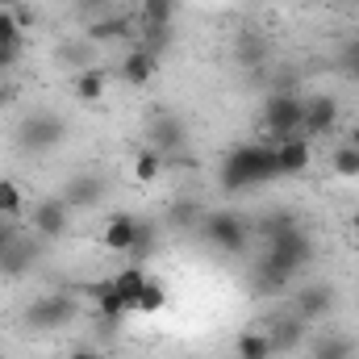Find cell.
Segmentation results:
<instances>
[{
  "mask_svg": "<svg viewBox=\"0 0 359 359\" xmlns=\"http://www.w3.org/2000/svg\"><path fill=\"white\" fill-rule=\"evenodd\" d=\"M163 305H168V292H163V284L155 280V276H147V284H142V292H138V301H134V313H163Z\"/></svg>",
  "mask_w": 359,
  "mask_h": 359,
  "instance_id": "e0dca14e",
  "label": "cell"
},
{
  "mask_svg": "<svg viewBox=\"0 0 359 359\" xmlns=\"http://www.w3.org/2000/svg\"><path fill=\"white\" fill-rule=\"evenodd\" d=\"M271 147H276V168H280V176H301V172L309 168V159H313V147H309V138H301V134L280 138V142H271Z\"/></svg>",
  "mask_w": 359,
  "mask_h": 359,
  "instance_id": "9c48e42d",
  "label": "cell"
},
{
  "mask_svg": "<svg viewBox=\"0 0 359 359\" xmlns=\"http://www.w3.org/2000/svg\"><path fill=\"white\" fill-rule=\"evenodd\" d=\"M96 196H100V188H96L92 180H76V184H72V192H67L63 201H67V205H92Z\"/></svg>",
  "mask_w": 359,
  "mask_h": 359,
  "instance_id": "484cf974",
  "label": "cell"
},
{
  "mask_svg": "<svg viewBox=\"0 0 359 359\" xmlns=\"http://www.w3.org/2000/svg\"><path fill=\"white\" fill-rule=\"evenodd\" d=\"M8 247H13V230H8V226H4V222H0V255H4V251H8Z\"/></svg>",
  "mask_w": 359,
  "mask_h": 359,
  "instance_id": "f546056e",
  "label": "cell"
},
{
  "mask_svg": "<svg viewBox=\"0 0 359 359\" xmlns=\"http://www.w3.org/2000/svg\"><path fill=\"white\" fill-rule=\"evenodd\" d=\"M0 92H4V72H0Z\"/></svg>",
  "mask_w": 359,
  "mask_h": 359,
  "instance_id": "836d02e7",
  "label": "cell"
},
{
  "mask_svg": "<svg viewBox=\"0 0 359 359\" xmlns=\"http://www.w3.org/2000/svg\"><path fill=\"white\" fill-rule=\"evenodd\" d=\"M104 88H109V72H100V67H80L76 72V84H72V92H76V100H100L104 96Z\"/></svg>",
  "mask_w": 359,
  "mask_h": 359,
  "instance_id": "9a60e30c",
  "label": "cell"
},
{
  "mask_svg": "<svg viewBox=\"0 0 359 359\" xmlns=\"http://www.w3.org/2000/svg\"><path fill=\"white\" fill-rule=\"evenodd\" d=\"M155 72H159V55H151V50H142V46H130V50H126V59H121V80H126V84L142 88V84L155 80Z\"/></svg>",
  "mask_w": 359,
  "mask_h": 359,
  "instance_id": "30bf717a",
  "label": "cell"
},
{
  "mask_svg": "<svg viewBox=\"0 0 359 359\" xmlns=\"http://www.w3.org/2000/svg\"><path fill=\"white\" fill-rule=\"evenodd\" d=\"M351 355H355V347L347 339H322V343H313V359H351Z\"/></svg>",
  "mask_w": 359,
  "mask_h": 359,
  "instance_id": "d4e9b609",
  "label": "cell"
},
{
  "mask_svg": "<svg viewBox=\"0 0 359 359\" xmlns=\"http://www.w3.org/2000/svg\"><path fill=\"white\" fill-rule=\"evenodd\" d=\"M276 355V347H271L268 330H247V334H238V359H271Z\"/></svg>",
  "mask_w": 359,
  "mask_h": 359,
  "instance_id": "ac0fdd59",
  "label": "cell"
},
{
  "mask_svg": "<svg viewBox=\"0 0 359 359\" xmlns=\"http://www.w3.org/2000/svg\"><path fill=\"white\" fill-rule=\"evenodd\" d=\"M88 292H92V301H96V313H100L104 322H121L126 313H134V309H130V301L113 288V276H109V280H100V284H92Z\"/></svg>",
  "mask_w": 359,
  "mask_h": 359,
  "instance_id": "5bb4252c",
  "label": "cell"
},
{
  "mask_svg": "<svg viewBox=\"0 0 359 359\" xmlns=\"http://www.w3.org/2000/svg\"><path fill=\"white\" fill-rule=\"evenodd\" d=\"M104 4H113V0H84V8H104Z\"/></svg>",
  "mask_w": 359,
  "mask_h": 359,
  "instance_id": "1f68e13d",
  "label": "cell"
},
{
  "mask_svg": "<svg viewBox=\"0 0 359 359\" xmlns=\"http://www.w3.org/2000/svg\"><path fill=\"white\" fill-rule=\"evenodd\" d=\"M76 4H84V0H76Z\"/></svg>",
  "mask_w": 359,
  "mask_h": 359,
  "instance_id": "d590c367",
  "label": "cell"
},
{
  "mask_svg": "<svg viewBox=\"0 0 359 359\" xmlns=\"http://www.w3.org/2000/svg\"><path fill=\"white\" fill-rule=\"evenodd\" d=\"M76 313H80V305H76L72 292H50V297H42V301L29 305V318L25 322L38 326V330H55V326H67Z\"/></svg>",
  "mask_w": 359,
  "mask_h": 359,
  "instance_id": "277c9868",
  "label": "cell"
},
{
  "mask_svg": "<svg viewBox=\"0 0 359 359\" xmlns=\"http://www.w3.org/2000/svg\"><path fill=\"white\" fill-rule=\"evenodd\" d=\"M347 142H351V147H359V126L351 130V134H347Z\"/></svg>",
  "mask_w": 359,
  "mask_h": 359,
  "instance_id": "d6a6232c",
  "label": "cell"
},
{
  "mask_svg": "<svg viewBox=\"0 0 359 359\" xmlns=\"http://www.w3.org/2000/svg\"><path fill=\"white\" fill-rule=\"evenodd\" d=\"M130 34V21L126 17H104V21H96L88 29L92 42H113V38H126Z\"/></svg>",
  "mask_w": 359,
  "mask_h": 359,
  "instance_id": "cb8c5ba5",
  "label": "cell"
},
{
  "mask_svg": "<svg viewBox=\"0 0 359 359\" xmlns=\"http://www.w3.org/2000/svg\"><path fill=\"white\" fill-rule=\"evenodd\" d=\"M271 180H280L276 147H271V142H247V147H234V151L222 159V188H226V192H243V188L271 184Z\"/></svg>",
  "mask_w": 359,
  "mask_h": 359,
  "instance_id": "6da1fadb",
  "label": "cell"
},
{
  "mask_svg": "<svg viewBox=\"0 0 359 359\" xmlns=\"http://www.w3.org/2000/svg\"><path fill=\"white\" fill-rule=\"evenodd\" d=\"M59 142H63V121H59V117L38 113V117H29V121L21 126V147H25V151H50V147H59Z\"/></svg>",
  "mask_w": 359,
  "mask_h": 359,
  "instance_id": "52a82bcc",
  "label": "cell"
},
{
  "mask_svg": "<svg viewBox=\"0 0 359 359\" xmlns=\"http://www.w3.org/2000/svg\"><path fill=\"white\" fill-rule=\"evenodd\" d=\"M343 72H347L351 80H359V42H347V46H343Z\"/></svg>",
  "mask_w": 359,
  "mask_h": 359,
  "instance_id": "83f0119b",
  "label": "cell"
},
{
  "mask_svg": "<svg viewBox=\"0 0 359 359\" xmlns=\"http://www.w3.org/2000/svg\"><path fill=\"white\" fill-rule=\"evenodd\" d=\"M205 234H209V243L222 247L226 255H238V251L247 247V226H243V217H234V213H213V217L205 222Z\"/></svg>",
  "mask_w": 359,
  "mask_h": 359,
  "instance_id": "5b68a950",
  "label": "cell"
},
{
  "mask_svg": "<svg viewBox=\"0 0 359 359\" xmlns=\"http://www.w3.org/2000/svg\"><path fill=\"white\" fill-rule=\"evenodd\" d=\"M67 359H100V355H96V351H88V347H80V351H72Z\"/></svg>",
  "mask_w": 359,
  "mask_h": 359,
  "instance_id": "4dcf8cb0",
  "label": "cell"
},
{
  "mask_svg": "<svg viewBox=\"0 0 359 359\" xmlns=\"http://www.w3.org/2000/svg\"><path fill=\"white\" fill-rule=\"evenodd\" d=\"M159 172H163V155H159L155 147H142V151L134 155V180H138V184H155Z\"/></svg>",
  "mask_w": 359,
  "mask_h": 359,
  "instance_id": "d6986e66",
  "label": "cell"
},
{
  "mask_svg": "<svg viewBox=\"0 0 359 359\" xmlns=\"http://www.w3.org/2000/svg\"><path fill=\"white\" fill-rule=\"evenodd\" d=\"M355 230H359V217H355Z\"/></svg>",
  "mask_w": 359,
  "mask_h": 359,
  "instance_id": "e575fe53",
  "label": "cell"
},
{
  "mask_svg": "<svg viewBox=\"0 0 359 359\" xmlns=\"http://www.w3.org/2000/svg\"><path fill=\"white\" fill-rule=\"evenodd\" d=\"M330 168H334V176L355 180V176H359V147H351V142L334 147V155H330Z\"/></svg>",
  "mask_w": 359,
  "mask_h": 359,
  "instance_id": "7402d4cb",
  "label": "cell"
},
{
  "mask_svg": "<svg viewBox=\"0 0 359 359\" xmlns=\"http://www.w3.org/2000/svg\"><path fill=\"white\" fill-rule=\"evenodd\" d=\"M25 213V192L17 180H0V217H21Z\"/></svg>",
  "mask_w": 359,
  "mask_h": 359,
  "instance_id": "44dd1931",
  "label": "cell"
},
{
  "mask_svg": "<svg viewBox=\"0 0 359 359\" xmlns=\"http://www.w3.org/2000/svg\"><path fill=\"white\" fill-rule=\"evenodd\" d=\"M268 339H271L276 351H297V347H305V318L280 313V318L268 326Z\"/></svg>",
  "mask_w": 359,
  "mask_h": 359,
  "instance_id": "7c38bea8",
  "label": "cell"
},
{
  "mask_svg": "<svg viewBox=\"0 0 359 359\" xmlns=\"http://www.w3.org/2000/svg\"><path fill=\"white\" fill-rule=\"evenodd\" d=\"M301 121H305V100L288 96V92H276L268 104H264V126L271 130V138H292L301 134Z\"/></svg>",
  "mask_w": 359,
  "mask_h": 359,
  "instance_id": "7a4b0ae2",
  "label": "cell"
},
{
  "mask_svg": "<svg viewBox=\"0 0 359 359\" xmlns=\"http://www.w3.org/2000/svg\"><path fill=\"white\" fill-rule=\"evenodd\" d=\"M176 0H142V25H172Z\"/></svg>",
  "mask_w": 359,
  "mask_h": 359,
  "instance_id": "603a6c76",
  "label": "cell"
},
{
  "mask_svg": "<svg viewBox=\"0 0 359 359\" xmlns=\"http://www.w3.org/2000/svg\"><path fill=\"white\" fill-rule=\"evenodd\" d=\"M180 142H184V126H180V117H159L155 126H151V147L163 155V151H176Z\"/></svg>",
  "mask_w": 359,
  "mask_h": 359,
  "instance_id": "2e32d148",
  "label": "cell"
},
{
  "mask_svg": "<svg viewBox=\"0 0 359 359\" xmlns=\"http://www.w3.org/2000/svg\"><path fill=\"white\" fill-rule=\"evenodd\" d=\"M334 309V288L330 284H309V288H301V297H297V318H305V322H313V318H326Z\"/></svg>",
  "mask_w": 359,
  "mask_h": 359,
  "instance_id": "4fadbf2b",
  "label": "cell"
},
{
  "mask_svg": "<svg viewBox=\"0 0 359 359\" xmlns=\"http://www.w3.org/2000/svg\"><path fill=\"white\" fill-rule=\"evenodd\" d=\"M334 126H339V96L313 92V96L305 100V121H301V130H305V134H330Z\"/></svg>",
  "mask_w": 359,
  "mask_h": 359,
  "instance_id": "8992f818",
  "label": "cell"
},
{
  "mask_svg": "<svg viewBox=\"0 0 359 359\" xmlns=\"http://www.w3.org/2000/svg\"><path fill=\"white\" fill-rule=\"evenodd\" d=\"M21 59V42H0V72H8Z\"/></svg>",
  "mask_w": 359,
  "mask_h": 359,
  "instance_id": "f1b7e54d",
  "label": "cell"
},
{
  "mask_svg": "<svg viewBox=\"0 0 359 359\" xmlns=\"http://www.w3.org/2000/svg\"><path fill=\"white\" fill-rule=\"evenodd\" d=\"M142 284H147V271L142 268H121L113 276V288L130 301V309H134V301H138V292H142Z\"/></svg>",
  "mask_w": 359,
  "mask_h": 359,
  "instance_id": "ffe728a7",
  "label": "cell"
},
{
  "mask_svg": "<svg viewBox=\"0 0 359 359\" xmlns=\"http://www.w3.org/2000/svg\"><path fill=\"white\" fill-rule=\"evenodd\" d=\"M268 259H276L280 268H288L292 276H297V271L313 259V243L305 238V230H301V226H292V230L271 234V238H268Z\"/></svg>",
  "mask_w": 359,
  "mask_h": 359,
  "instance_id": "3957f363",
  "label": "cell"
},
{
  "mask_svg": "<svg viewBox=\"0 0 359 359\" xmlns=\"http://www.w3.org/2000/svg\"><path fill=\"white\" fill-rule=\"evenodd\" d=\"M0 42H21V21L13 8H0Z\"/></svg>",
  "mask_w": 359,
  "mask_h": 359,
  "instance_id": "4316f807",
  "label": "cell"
},
{
  "mask_svg": "<svg viewBox=\"0 0 359 359\" xmlns=\"http://www.w3.org/2000/svg\"><path fill=\"white\" fill-rule=\"evenodd\" d=\"M67 222H72V205L63 196H46V201L34 205V230L42 238H59L67 230Z\"/></svg>",
  "mask_w": 359,
  "mask_h": 359,
  "instance_id": "ba28073f",
  "label": "cell"
},
{
  "mask_svg": "<svg viewBox=\"0 0 359 359\" xmlns=\"http://www.w3.org/2000/svg\"><path fill=\"white\" fill-rule=\"evenodd\" d=\"M138 226H142L138 217H130V213H113L109 226H104V247L117 251V255H130L134 243H138Z\"/></svg>",
  "mask_w": 359,
  "mask_h": 359,
  "instance_id": "8fae6325",
  "label": "cell"
}]
</instances>
